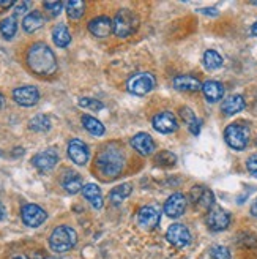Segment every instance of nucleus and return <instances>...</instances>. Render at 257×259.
<instances>
[{
  "mask_svg": "<svg viewBox=\"0 0 257 259\" xmlns=\"http://www.w3.org/2000/svg\"><path fill=\"white\" fill-rule=\"evenodd\" d=\"M95 166L102 179H117L125 167V155L117 144L105 146L96 155Z\"/></svg>",
  "mask_w": 257,
  "mask_h": 259,
  "instance_id": "obj_1",
  "label": "nucleus"
},
{
  "mask_svg": "<svg viewBox=\"0 0 257 259\" xmlns=\"http://www.w3.org/2000/svg\"><path fill=\"white\" fill-rule=\"evenodd\" d=\"M27 65L38 76H50L57 71V59L47 45L35 43L27 51Z\"/></svg>",
  "mask_w": 257,
  "mask_h": 259,
  "instance_id": "obj_2",
  "label": "nucleus"
},
{
  "mask_svg": "<svg viewBox=\"0 0 257 259\" xmlns=\"http://www.w3.org/2000/svg\"><path fill=\"white\" fill-rule=\"evenodd\" d=\"M76 243H78V234L71 226H57L49 236V247L56 253L70 251Z\"/></svg>",
  "mask_w": 257,
  "mask_h": 259,
  "instance_id": "obj_3",
  "label": "nucleus"
},
{
  "mask_svg": "<svg viewBox=\"0 0 257 259\" xmlns=\"http://www.w3.org/2000/svg\"><path fill=\"white\" fill-rule=\"evenodd\" d=\"M224 139L234 150H243L249 142V126L241 122L230 123L224 132Z\"/></svg>",
  "mask_w": 257,
  "mask_h": 259,
  "instance_id": "obj_4",
  "label": "nucleus"
},
{
  "mask_svg": "<svg viewBox=\"0 0 257 259\" xmlns=\"http://www.w3.org/2000/svg\"><path fill=\"white\" fill-rule=\"evenodd\" d=\"M112 24H114V33L120 38H126L136 32L137 16L130 10H120L112 19Z\"/></svg>",
  "mask_w": 257,
  "mask_h": 259,
  "instance_id": "obj_5",
  "label": "nucleus"
},
{
  "mask_svg": "<svg viewBox=\"0 0 257 259\" xmlns=\"http://www.w3.org/2000/svg\"><path fill=\"white\" fill-rule=\"evenodd\" d=\"M155 77L150 73H136L131 76L130 79L126 81V90L133 95L142 97L151 92L153 87H155Z\"/></svg>",
  "mask_w": 257,
  "mask_h": 259,
  "instance_id": "obj_6",
  "label": "nucleus"
},
{
  "mask_svg": "<svg viewBox=\"0 0 257 259\" xmlns=\"http://www.w3.org/2000/svg\"><path fill=\"white\" fill-rule=\"evenodd\" d=\"M21 218H22V223L29 228H38L41 226L46 218H47V213L46 210H43L40 205L36 204H25L22 205L21 209Z\"/></svg>",
  "mask_w": 257,
  "mask_h": 259,
  "instance_id": "obj_7",
  "label": "nucleus"
},
{
  "mask_svg": "<svg viewBox=\"0 0 257 259\" xmlns=\"http://www.w3.org/2000/svg\"><path fill=\"white\" fill-rule=\"evenodd\" d=\"M189 201L192 202V205L197 207V209L207 210V212L215 205V196L212 190L207 187H200V185L192 187L189 193Z\"/></svg>",
  "mask_w": 257,
  "mask_h": 259,
  "instance_id": "obj_8",
  "label": "nucleus"
},
{
  "mask_svg": "<svg viewBox=\"0 0 257 259\" xmlns=\"http://www.w3.org/2000/svg\"><path fill=\"white\" fill-rule=\"evenodd\" d=\"M205 222H207V226L215 232L224 231L230 225V215H229L227 210L223 209V207L213 205L212 209L207 212V218H205Z\"/></svg>",
  "mask_w": 257,
  "mask_h": 259,
  "instance_id": "obj_9",
  "label": "nucleus"
},
{
  "mask_svg": "<svg viewBox=\"0 0 257 259\" xmlns=\"http://www.w3.org/2000/svg\"><path fill=\"white\" fill-rule=\"evenodd\" d=\"M59 163V153L56 149H46L38 152L35 157L32 158V164L36 167L40 172H47L50 169H54L56 164Z\"/></svg>",
  "mask_w": 257,
  "mask_h": 259,
  "instance_id": "obj_10",
  "label": "nucleus"
},
{
  "mask_svg": "<svg viewBox=\"0 0 257 259\" xmlns=\"http://www.w3.org/2000/svg\"><path fill=\"white\" fill-rule=\"evenodd\" d=\"M166 239L169 243H172L177 248H183L191 243V232L185 225H172L169 226L168 232H166Z\"/></svg>",
  "mask_w": 257,
  "mask_h": 259,
  "instance_id": "obj_11",
  "label": "nucleus"
},
{
  "mask_svg": "<svg viewBox=\"0 0 257 259\" xmlns=\"http://www.w3.org/2000/svg\"><path fill=\"white\" fill-rule=\"evenodd\" d=\"M13 100L21 106L30 108V106H35L38 100H40V92H38V89L33 85H22L13 90Z\"/></svg>",
  "mask_w": 257,
  "mask_h": 259,
  "instance_id": "obj_12",
  "label": "nucleus"
},
{
  "mask_svg": "<svg viewBox=\"0 0 257 259\" xmlns=\"http://www.w3.org/2000/svg\"><path fill=\"white\" fill-rule=\"evenodd\" d=\"M151 125L158 133H163V135L174 133V132H177V128H178L177 117L172 112H168V111L157 114L155 117H153V120H151Z\"/></svg>",
  "mask_w": 257,
  "mask_h": 259,
  "instance_id": "obj_13",
  "label": "nucleus"
},
{
  "mask_svg": "<svg viewBox=\"0 0 257 259\" xmlns=\"http://www.w3.org/2000/svg\"><path fill=\"white\" fill-rule=\"evenodd\" d=\"M68 157L71 158L73 163H76L78 166L87 164V161L90 158L88 146L81 139H71L70 144H68Z\"/></svg>",
  "mask_w": 257,
  "mask_h": 259,
  "instance_id": "obj_14",
  "label": "nucleus"
},
{
  "mask_svg": "<svg viewBox=\"0 0 257 259\" xmlns=\"http://www.w3.org/2000/svg\"><path fill=\"white\" fill-rule=\"evenodd\" d=\"M186 198L182 193H174L172 196H169V199L164 204V213L171 217V218H178L182 217L186 210Z\"/></svg>",
  "mask_w": 257,
  "mask_h": 259,
  "instance_id": "obj_15",
  "label": "nucleus"
},
{
  "mask_svg": "<svg viewBox=\"0 0 257 259\" xmlns=\"http://www.w3.org/2000/svg\"><path fill=\"white\" fill-rule=\"evenodd\" d=\"M137 220H139V225L142 226L144 229L151 231V229H155V228L160 225V222H161V215H160V212L155 209V207L145 205V207H142V209L139 210Z\"/></svg>",
  "mask_w": 257,
  "mask_h": 259,
  "instance_id": "obj_16",
  "label": "nucleus"
},
{
  "mask_svg": "<svg viewBox=\"0 0 257 259\" xmlns=\"http://www.w3.org/2000/svg\"><path fill=\"white\" fill-rule=\"evenodd\" d=\"M88 30H90V33L98 38H106L114 32L112 19L108 16H98L88 22Z\"/></svg>",
  "mask_w": 257,
  "mask_h": 259,
  "instance_id": "obj_17",
  "label": "nucleus"
},
{
  "mask_svg": "<svg viewBox=\"0 0 257 259\" xmlns=\"http://www.w3.org/2000/svg\"><path fill=\"white\" fill-rule=\"evenodd\" d=\"M131 146L140 155H151L155 152V141L147 133H137L131 138Z\"/></svg>",
  "mask_w": 257,
  "mask_h": 259,
  "instance_id": "obj_18",
  "label": "nucleus"
},
{
  "mask_svg": "<svg viewBox=\"0 0 257 259\" xmlns=\"http://www.w3.org/2000/svg\"><path fill=\"white\" fill-rule=\"evenodd\" d=\"M174 89L180 90V92H197V90H202V84L197 77L189 76V74H182L174 77Z\"/></svg>",
  "mask_w": 257,
  "mask_h": 259,
  "instance_id": "obj_19",
  "label": "nucleus"
},
{
  "mask_svg": "<svg viewBox=\"0 0 257 259\" xmlns=\"http://www.w3.org/2000/svg\"><path fill=\"white\" fill-rule=\"evenodd\" d=\"M62 187L65 188L67 193L70 194H76L79 193L84 187H82V179L78 172L74 171H67L62 177Z\"/></svg>",
  "mask_w": 257,
  "mask_h": 259,
  "instance_id": "obj_20",
  "label": "nucleus"
},
{
  "mask_svg": "<svg viewBox=\"0 0 257 259\" xmlns=\"http://www.w3.org/2000/svg\"><path fill=\"white\" fill-rule=\"evenodd\" d=\"M202 92H203L205 98H207V101L216 103L224 97V87L218 81H207L202 84Z\"/></svg>",
  "mask_w": 257,
  "mask_h": 259,
  "instance_id": "obj_21",
  "label": "nucleus"
},
{
  "mask_svg": "<svg viewBox=\"0 0 257 259\" xmlns=\"http://www.w3.org/2000/svg\"><path fill=\"white\" fill-rule=\"evenodd\" d=\"M46 22V18L43 16L41 11H32L22 21V27L27 33H33L36 30H40Z\"/></svg>",
  "mask_w": 257,
  "mask_h": 259,
  "instance_id": "obj_22",
  "label": "nucleus"
},
{
  "mask_svg": "<svg viewBox=\"0 0 257 259\" xmlns=\"http://www.w3.org/2000/svg\"><path fill=\"white\" fill-rule=\"evenodd\" d=\"M243 109H245V98L241 95H230L223 101V105H221V111L226 115H234Z\"/></svg>",
  "mask_w": 257,
  "mask_h": 259,
  "instance_id": "obj_23",
  "label": "nucleus"
},
{
  "mask_svg": "<svg viewBox=\"0 0 257 259\" xmlns=\"http://www.w3.org/2000/svg\"><path fill=\"white\" fill-rule=\"evenodd\" d=\"M82 194H84V198L90 202V205L93 207V209H101V207H102V193H101L98 185H95V184L84 185Z\"/></svg>",
  "mask_w": 257,
  "mask_h": 259,
  "instance_id": "obj_24",
  "label": "nucleus"
},
{
  "mask_svg": "<svg viewBox=\"0 0 257 259\" xmlns=\"http://www.w3.org/2000/svg\"><path fill=\"white\" fill-rule=\"evenodd\" d=\"M53 40L59 48H67L71 43V33L65 24H59L53 29Z\"/></svg>",
  "mask_w": 257,
  "mask_h": 259,
  "instance_id": "obj_25",
  "label": "nucleus"
},
{
  "mask_svg": "<svg viewBox=\"0 0 257 259\" xmlns=\"http://www.w3.org/2000/svg\"><path fill=\"white\" fill-rule=\"evenodd\" d=\"M81 120H82L84 128L90 135H93V136H102V135H105V125H102L98 119L92 117V115H88V114H84L81 117Z\"/></svg>",
  "mask_w": 257,
  "mask_h": 259,
  "instance_id": "obj_26",
  "label": "nucleus"
},
{
  "mask_svg": "<svg viewBox=\"0 0 257 259\" xmlns=\"http://www.w3.org/2000/svg\"><path fill=\"white\" fill-rule=\"evenodd\" d=\"M180 115H182V119L185 120V123L188 125L189 132L192 135H199L200 133V120L196 117V114L192 112L189 108H182V109H180Z\"/></svg>",
  "mask_w": 257,
  "mask_h": 259,
  "instance_id": "obj_27",
  "label": "nucleus"
},
{
  "mask_svg": "<svg viewBox=\"0 0 257 259\" xmlns=\"http://www.w3.org/2000/svg\"><path fill=\"white\" fill-rule=\"evenodd\" d=\"M131 191H133L131 184H122V185L115 187V188L111 191L109 199H111V202H112L114 205H119V204H122L128 196H130Z\"/></svg>",
  "mask_w": 257,
  "mask_h": 259,
  "instance_id": "obj_28",
  "label": "nucleus"
},
{
  "mask_svg": "<svg viewBox=\"0 0 257 259\" xmlns=\"http://www.w3.org/2000/svg\"><path fill=\"white\" fill-rule=\"evenodd\" d=\"M29 128L36 133H46L50 130V119L44 114H38L29 122Z\"/></svg>",
  "mask_w": 257,
  "mask_h": 259,
  "instance_id": "obj_29",
  "label": "nucleus"
},
{
  "mask_svg": "<svg viewBox=\"0 0 257 259\" xmlns=\"http://www.w3.org/2000/svg\"><path fill=\"white\" fill-rule=\"evenodd\" d=\"M203 65H205V68L210 71L218 70L223 67V57L218 54L216 51L209 49V51H205V54H203Z\"/></svg>",
  "mask_w": 257,
  "mask_h": 259,
  "instance_id": "obj_30",
  "label": "nucleus"
},
{
  "mask_svg": "<svg viewBox=\"0 0 257 259\" xmlns=\"http://www.w3.org/2000/svg\"><path fill=\"white\" fill-rule=\"evenodd\" d=\"M18 32V21L16 18H5L2 22H0V33L4 35V38H7V40H11L13 36L16 35Z\"/></svg>",
  "mask_w": 257,
  "mask_h": 259,
  "instance_id": "obj_31",
  "label": "nucleus"
},
{
  "mask_svg": "<svg viewBox=\"0 0 257 259\" xmlns=\"http://www.w3.org/2000/svg\"><path fill=\"white\" fill-rule=\"evenodd\" d=\"M65 7H67L68 16L71 19H79L85 11V4L82 2V0H71V2L65 4Z\"/></svg>",
  "mask_w": 257,
  "mask_h": 259,
  "instance_id": "obj_32",
  "label": "nucleus"
},
{
  "mask_svg": "<svg viewBox=\"0 0 257 259\" xmlns=\"http://www.w3.org/2000/svg\"><path fill=\"white\" fill-rule=\"evenodd\" d=\"M155 161L160 166H174L177 163V157L169 150H163V152H160V155H157Z\"/></svg>",
  "mask_w": 257,
  "mask_h": 259,
  "instance_id": "obj_33",
  "label": "nucleus"
},
{
  "mask_svg": "<svg viewBox=\"0 0 257 259\" xmlns=\"http://www.w3.org/2000/svg\"><path fill=\"white\" fill-rule=\"evenodd\" d=\"M78 105L84 109H92V111H101L102 108H105V105H102L101 101L95 100V98H88V97H84L78 101Z\"/></svg>",
  "mask_w": 257,
  "mask_h": 259,
  "instance_id": "obj_34",
  "label": "nucleus"
},
{
  "mask_svg": "<svg viewBox=\"0 0 257 259\" xmlns=\"http://www.w3.org/2000/svg\"><path fill=\"white\" fill-rule=\"evenodd\" d=\"M238 245L246 248H254L257 247V237L251 234V232H243V234L238 236Z\"/></svg>",
  "mask_w": 257,
  "mask_h": 259,
  "instance_id": "obj_35",
  "label": "nucleus"
},
{
  "mask_svg": "<svg viewBox=\"0 0 257 259\" xmlns=\"http://www.w3.org/2000/svg\"><path fill=\"white\" fill-rule=\"evenodd\" d=\"M210 254L213 259H230V251L226 247H223V245H216V247H213Z\"/></svg>",
  "mask_w": 257,
  "mask_h": 259,
  "instance_id": "obj_36",
  "label": "nucleus"
},
{
  "mask_svg": "<svg viewBox=\"0 0 257 259\" xmlns=\"http://www.w3.org/2000/svg\"><path fill=\"white\" fill-rule=\"evenodd\" d=\"M63 2H44L43 4V7H44V10L46 11H49V15L50 16H59L60 15V11H62V8H63Z\"/></svg>",
  "mask_w": 257,
  "mask_h": 259,
  "instance_id": "obj_37",
  "label": "nucleus"
},
{
  "mask_svg": "<svg viewBox=\"0 0 257 259\" xmlns=\"http://www.w3.org/2000/svg\"><path fill=\"white\" fill-rule=\"evenodd\" d=\"M246 167H248V171H249L254 177H257V155H251V157L248 158Z\"/></svg>",
  "mask_w": 257,
  "mask_h": 259,
  "instance_id": "obj_38",
  "label": "nucleus"
},
{
  "mask_svg": "<svg viewBox=\"0 0 257 259\" xmlns=\"http://www.w3.org/2000/svg\"><path fill=\"white\" fill-rule=\"evenodd\" d=\"M29 7H30L29 2H19V4H16V5H15V8H16V15H24V13L29 10Z\"/></svg>",
  "mask_w": 257,
  "mask_h": 259,
  "instance_id": "obj_39",
  "label": "nucleus"
},
{
  "mask_svg": "<svg viewBox=\"0 0 257 259\" xmlns=\"http://www.w3.org/2000/svg\"><path fill=\"white\" fill-rule=\"evenodd\" d=\"M5 218H7V209H5V205L2 204V201H0V222L5 220Z\"/></svg>",
  "mask_w": 257,
  "mask_h": 259,
  "instance_id": "obj_40",
  "label": "nucleus"
},
{
  "mask_svg": "<svg viewBox=\"0 0 257 259\" xmlns=\"http://www.w3.org/2000/svg\"><path fill=\"white\" fill-rule=\"evenodd\" d=\"M200 13H203V15H212V16H216L218 15V11L216 10H209V8H203V10H199Z\"/></svg>",
  "mask_w": 257,
  "mask_h": 259,
  "instance_id": "obj_41",
  "label": "nucleus"
},
{
  "mask_svg": "<svg viewBox=\"0 0 257 259\" xmlns=\"http://www.w3.org/2000/svg\"><path fill=\"white\" fill-rule=\"evenodd\" d=\"M16 4L15 2H11V0H8V2H2V0H0V7L2 8H11V7H15Z\"/></svg>",
  "mask_w": 257,
  "mask_h": 259,
  "instance_id": "obj_42",
  "label": "nucleus"
},
{
  "mask_svg": "<svg viewBox=\"0 0 257 259\" xmlns=\"http://www.w3.org/2000/svg\"><path fill=\"white\" fill-rule=\"evenodd\" d=\"M251 215L252 217H257V199L252 202V205H251Z\"/></svg>",
  "mask_w": 257,
  "mask_h": 259,
  "instance_id": "obj_43",
  "label": "nucleus"
},
{
  "mask_svg": "<svg viewBox=\"0 0 257 259\" xmlns=\"http://www.w3.org/2000/svg\"><path fill=\"white\" fill-rule=\"evenodd\" d=\"M10 259H30L29 256H25V254H22V253H18V254H13Z\"/></svg>",
  "mask_w": 257,
  "mask_h": 259,
  "instance_id": "obj_44",
  "label": "nucleus"
},
{
  "mask_svg": "<svg viewBox=\"0 0 257 259\" xmlns=\"http://www.w3.org/2000/svg\"><path fill=\"white\" fill-rule=\"evenodd\" d=\"M251 32H252V35L254 36H257V21L252 24V27H251Z\"/></svg>",
  "mask_w": 257,
  "mask_h": 259,
  "instance_id": "obj_45",
  "label": "nucleus"
},
{
  "mask_svg": "<svg viewBox=\"0 0 257 259\" xmlns=\"http://www.w3.org/2000/svg\"><path fill=\"white\" fill-rule=\"evenodd\" d=\"M4 105H5V97H4L2 94H0V109L4 108Z\"/></svg>",
  "mask_w": 257,
  "mask_h": 259,
  "instance_id": "obj_46",
  "label": "nucleus"
}]
</instances>
